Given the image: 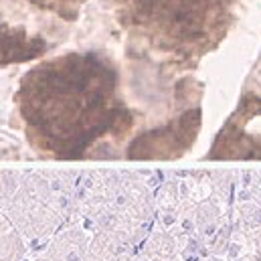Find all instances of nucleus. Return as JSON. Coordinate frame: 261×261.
Returning a JSON list of instances; mask_svg holds the SVG:
<instances>
[{"instance_id":"5","label":"nucleus","mask_w":261,"mask_h":261,"mask_svg":"<svg viewBox=\"0 0 261 261\" xmlns=\"http://www.w3.org/2000/svg\"><path fill=\"white\" fill-rule=\"evenodd\" d=\"M45 51V43L41 39H33L22 31L0 27V63H16L29 61Z\"/></svg>"},{"instance_id":"6","label":"nucleus","mask_w":261,"mask_h":261,"mask_svg":"<svg viewBox=\"0 0 261 261\" xmlns=\"http://www.w3.org/2000/svg\"><path fill=\"white\" fill-rule=\"evenodd\" d=\"M22 241L10 219L0 215V261H20Z\"/></svg>"},{"instance_id":"2","label":"nucleus","mask_w":261,"mask_h":261,"mask_svg":"<svg viewBox=\"0 0 261 261\" xmlns=\"http://www.w3.org/2000/svg\"><path fill=\"white\" fill-rule=\"evenodd\" d=\"M73 211L79 213L83 227L91 235L132 255V247L148 233L152 196L138 174L106 172L81 182Z\"/></svg>"},{"instance_id":"1","label":"nucleus","mask_w":261,"mask_h":261,"mask_svg":"<svg viewBox=\"0 0 261 261\" xmlns=\"http://www.w3.org/2000/svg\"><path fill=\"white\" fill-rule=\"evenodd\" d=\"M16 101L31 142L57 158H83L103 138L132 124L118 95L116 69L91 53L31 69Z\"/></svg>"},{"instance_id":"4","label":"nucleus","mask_w":261,"mask_h":261,"mask_svg":"<svg viewBox=\"0 0 261 261\" xmlns=\"http://www.w3.org/2000/svg\"><path fill=\"white\" fill-rule=\"evenodd\" d=\"M130 257L99 241L85 227H69L45 247L37 261H130Z\"/></svg>"},{"instance_id":"3","label":"nucleus","mask_w":261,"mask_h":261,"mask_svg":"<svg viewBox=\"0 0 261 261\" xmlns=\"http://www.w3.org/2000/svg\"><path fill=\"white\" fill-rule=\"evenodd\" d=\"M73 182L63 178H43V174H29L18 178L16 189L10 196V223L27 237L39 239L53 233L69 217L75 206Z\"/></svg>"}]
</instances>
